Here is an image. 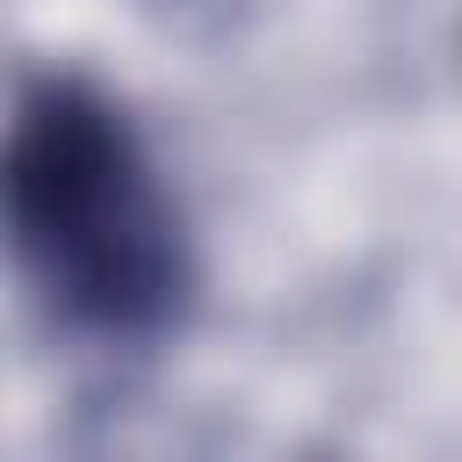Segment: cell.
<instances>
[{"label": "cell", "mask_w": 462, "mask_h": 462, "mask_svg": "<svg viewBox=\"0 0 462 462\" xmlns=\"http://www.w3.org/2000/svg\"><path fill=\"white\" fill-rule=\"evenodd\" d=\"M14 267L94 346H152L195 303V245L137 123L72 72H36L7 130Z\"/></svg>", "instance_id": "obj_1"}]
</instances>
